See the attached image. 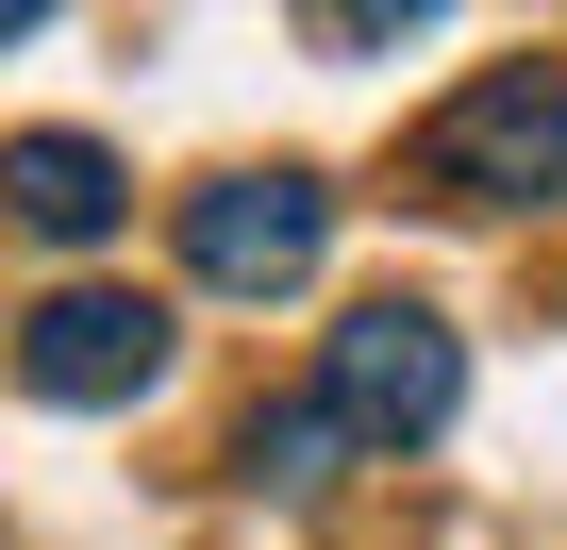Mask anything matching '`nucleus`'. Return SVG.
I'll use <instances>...</instances> for the list:
<instances>
[{"instance_id":"obj_1","label":"nucleus","mask_w":567,"mask_h":550,"mask_svg":"<svg viewBox=\"0 0 567 550\" xmlns=\"http://www.w3.org/2000/svg\"><path fill=\"white\" fill-rule=\"evenodd\" d=\"M417 184L451 217H501V200H567V68H484L434 134H417Z\"/></svg>"},{"instance_id":"obj_2","label":"nucleus","mask_w":567,"mask_h":550,"mask_svg":"<svg viewBox=\"0 0 567 550\" xmlns=\"http://www.w3.org/2000/svg\"><path fill=\"white\" fill-rule=\"evenodd\" d=\"M451 401H467V334H451L434 301H351V318H334V367H318V417H334V434L417 450V434H451Z\"/></svg>"},{"instance_id":"obj_3","label":"nucleus","mask_w":567,"mask_h":550,"mask_svg":"<svg viewBox=\"0 0 567 550\" xmlns=\"http://www.w3.org/2000/svg\"><path fill=\"white\" fill-rule=\"evenodd\" d=\"M318 250H334V184L318 167H234L184 200V267L217 301H284V284H318Z\"/></svg>"},{"instance_id":"obj_4","label":"nucleus","mask_w":567,"mask_h":550,"mask_svg":"<svg viewBox=\"0 0 567 550\" xmlns=\"http://www.w3.org/2000/svg\"><path fill=\"white\" fill-rule=\"evenodd\" d=\"M18 384H34V401H68V417L151 401V384H167V301H134V284H68V301H34Z\"/></svg>"},{"instance_id":"obj_5","label":"nucleus","mask_w":567,"mask_h":550,"mask_svg":"<svg viewBox=\"0 0 567 550\" xmlns=\"http://www.w3.org/2000/svg\"><path fill=\"white\" fill-rule=\"evenodd\" d=\"M0 200H18L34 234H68V250H84V234H117V217H134V167H117L101 134H18V151H0Z\"/></svg>"},{"instance_id":"obj_6","label":"nucleus","mask_w":567,"mask_h":550,"mask_svg":"<svg viewBox=\"0 0 567 550\" xmlns=\"http://www.w3.org/2000/svg\"><path fill=\"white\" fill-rule=\"evenodd\" d=\"M334 450H351V434H334L318 401H284V417H250V484H284V500H318V484H334Z\"/></svg>"}]
</instances>
